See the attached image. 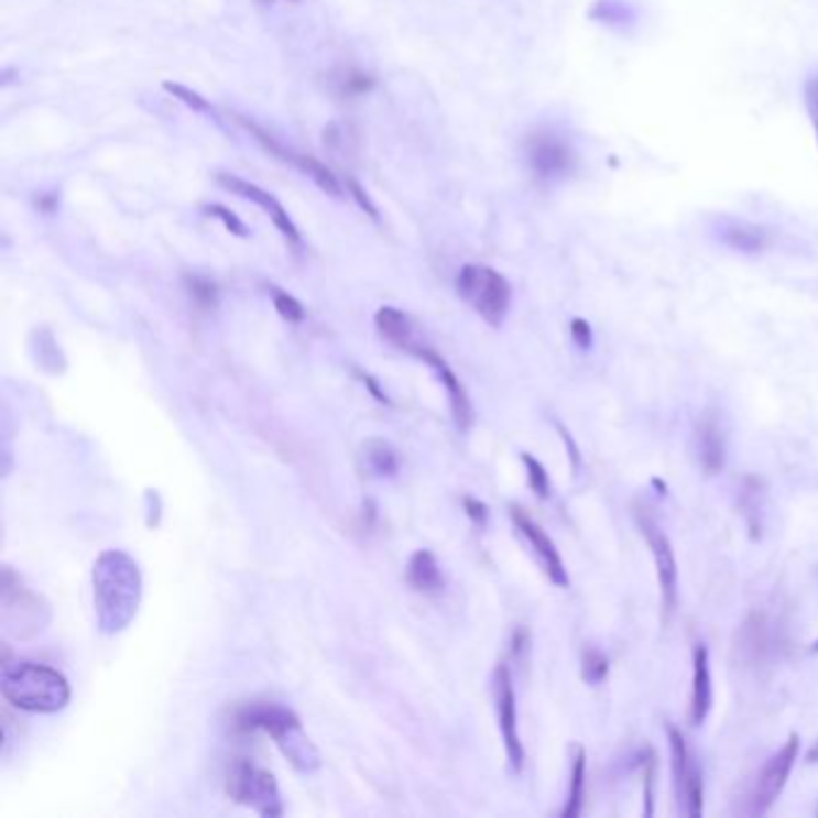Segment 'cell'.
<instances>
[{
	"label": "cell",
	"mask_w": 818,
	"mask_h": 818,
	"mask_svg": "<svg viewBox=\"0 0 818 818\" xmlns=\"http://www.w3.org/2000/svg\"><path fill=\"white\" fill-rule=\"evenodd\" d=\"M610 675V661L608 655L588 646L583 653H581V677L586 684H591V687H598V684H602L608 679Z\"/></svg>",
	"instance_id": "83f0119b"
},
{
	"label": "cell",
	"mask_w": 818,
	"mask_h": 818,
	"mask_svg": "<svg viewBox=\"0 0 818 818\" xmlns=\"http://www.w3.org/2000/svg\"><path fill=\"white\" fill-rule=\"evenodd\" d=\"M236 120H238V123L243 126V128L250 132V135H252L254 140H258V142L262 144V150H264L266 154L274 156V159H279V161H284V164H293V156H296V152H293V150H286L284 144L276 142L274 135H270V132H266L264 128H260L258 123H252V120H248L246 116H236Z\"/></svg>",
	"instance_id": "4316f807"
},
{
	"label": "cell",
	"mask_w": 818,
	"mask_h": 818,
	"mask_svg": "<svg viewBox=\"0 0 818 818\" xmlns=\"http://www.w3.org/2000/svg\"><path fill=\"white\" fill-rule=\"evenodd\" d=\"M94 612L106 636H116L132 624L142 602V571L123 549H106L94 561Z\"/></svg>",
	"instance_id": "6da1fadb"
},
{
	"label": "cell",
	"mask_w": 818,
	"mask_h": 818,
	"mask_svg": "<svg viewBox=\"0 0 818 818\" xmlns=\"http://www.w3.org/2000/svg\"><path fill=\"white\" fill-rule=\"evenodd\" d=\"M816 816H818V811H816Z\"/></svg>",
	"instance_id": "f6af8a7d"
},
{
	"label": "cell",
	"mask_w": 818,
	"mask_h": 818,
	"mask_svg": "<svg viewBox=\"0 0 818 818\" xmlns=\"http://www.w3.org/2000/svg\"><path fill=\"white\" fill-rule=\"evenodd\" d=\"M807 763H818V742L809 749V754H807Z\"/></svg>",
	"instance_id": "7bdbcfd3"
},
{
	"label": "cell",
	"mask_w": 818,
	"mask_h": 818,
	"mask_svg": "<svg viewBox=\"0 0 818 818\" xmlns=\"http://www.w3.org/2000/svg\"><path fill=\"white\" fill-rule=\"evenodd\" d=\"M528 641H531V636H528L526 629H516L514 639H512V655H516V658H519V655L528 648Z\"/></svg>",
	"instance_id": "b9f144b4"
},
{
	"label": "cell",
	"mask_w": 818,
	"mask_h": 818,
	"mask_svg": "<svg viewBox=\"0 0 818 818\" xmlns=\"http://www.w3.org/2000/svg\"><path fill=\"white\" fill-rule=\"evenodd\" d=\"M374 89V77L360 70H348L343 79H339L341 97H363V94Z\"/></svg>",
	"instance_id": "d6a6232c"
},
{
	"label": "cell",
	"mask_w": 818,
	"mask_h": 818,
	"mask_svg": "<svg viewBox=\"0 0 818 818\" xmlns=\"http://www.w3.org/2000/svg\"><path fill=\"white\" fill-rule=\"evenodd\" d=\"M694 447L696 459H699V466L706 476H718L726 468V430H722L718 411H704L694 430Z\"/></svg>",
	"instance_id": "2e32d148"
},
{
	"label": "cell",
	"mask_w": 818,
	"mask_h": 818,
	"mask_svg": "<svg viewBox=\"0 0 818 818\" xmlns=\"http://www.w3.org/2000/svg\"><path fill=\"white\" fill-rule=\"evenodd\" d=\"M710 706H713V687H710V663L708 648L704 643L694 646V679H691V706H689V722L699 728L706 722Z\"/></svg>",
	"instance_id": "d6986e66"
},
{
	"label": "cell",
	"mask_w": 818,
	"mask_h": 818,
	"mask_svg": "<svg viewBox=\"0 0 818 818\" xmlns=\"http://www.w3.org/2000/svg\"><path fill=\"white\" fill-rule=\"evenodd\" d=\"M588 20L606 26L614 34H632L641 22V8L634 0H593L588 8Z\"/></svg>",
	"instance_id": "ac0fdd59"
},
{
	"label": "cell",
	"mask_w": 818,
	"mask_h": 818,
	"mask_svg": "<svg viewBox=\"0 0 818 818\" xmlns=\"http://www.w3.org/2000/svg\"><path fill=\"white\" fill-rule=\"evenodd\" d=\"M713 233L722 248H728L737 254H746V258H759V254L771 250L775 243L773 228L746 219L720 217L716 221Z\"/></svg>",
	"instance_id": "5bb4252c"
},
{
	"label": "cell",
	"mask_w": 818,
	"mask_h": 818,
	"mask_svg": "<svg viewBox=\"0 0 818 818\" xmlns=\"http://www.w3.org/2000/svg\"><path fill=\"white\" fill-rule=\"evenodd\" d=\"M161 87H164V91H168L173 99H178L181 103H185L187 109H193L195 113H207V116H214V106L203 97V94L193 91L190 87L178 85V83H171V79H166V83L161 85Z\"/></svg>",
	"instance_id": "f1b7e54d"
},
{
	"label": "cell",
	"mask_w": 818,
	"mask_h": 818,
	"mask_svg": "<svg viewBox=\"0 0 818 818\" xmlns=\"http://www.w3.org/2000/svg\"><path fill=\"white\" fill-rule=\"evenodd\" d=\"M569 331H571L574 343L579 346L581 351H588V348L593 346V327L588 325L583 317H574L571 325H569Z\"/></svg>",
	"instance_id": "8d00e7d4"
},
{
	"label": "cell",
	"mask_w": 818,
	"mask_h": 818,
	"mask_svg": "<svg viewBox=\"0 0 818 818\" xmlns=\"http://www.w3.org/2000/svg\"><path fill=\"white\" fill-rule=\"evenodd\" d=\"M358 378H360V382L366 384L368 392L374 396V401H380V404H392V401H389V396H386V394L382 392V389H380V384L374 382L372 374H368V372H358Z\"/></svg>",
	"instance_id": "60d3db41"
},
{
	"label": "cell",
	"mask_w": 818,
	"mask_h": 818,
	"mask_svg": "<svg viewBox=\"0 0 818 818\" xmlns=\"http://www.w3.org/2000/svg\"><path fill=\"white\" fill-rule=\"evenodd\" d=\"M643 766V816H653V783H655V754L648 751V759L641 761Z\"/></svg>",
	"instance_id": "d590c367"
},
{
	"label": "cell",
	"mask_w": 818,
	"mask_h": 818,
	"mask_svg": "<svg viewBox=\"0 0 818 818\" xmlns=\"http://www.w3.org/2000/svg\"><path fill=\"white\" fill-rule=\"evenodd\" d=\"M509 516H512L516 531L523 535V541H526L528 547L533 549L535 559L541 561L547 579L553 581L557 588H569V574H567L565 561H561V555H559L557 545L553 543V538H549V535L541 528V523H535L526 509H521L516 504L509 506Z\"/></svg>",
	"instance_id": "7c38bea8"
},
{
	"label": "cell",
	"mask_w": 818,
	"mask_h": 818,
	"mask_svg": "<svg viewBox=\"0 0 818 818\" xmlns=\"http://www.w3.org/2000/svg\"><path fill=\"white\" fill-rule=\"evenodd\" d=\"M521 461H523V466H526L528 486L535 492V498L547 500L549 498V476L545 471V466L531 454H521Z\"/></svg>",
	"instance_id": "f546056e"
},
{
	"label": "cell",
	"mask_w": 818,
	"mask_h": 818,
	"mask_svg": "<svg viewBox=\"0 0 818 818\" xmlns=\"http://www.w3.org/2000/svg\"><path fill=\"white\" fill-rule=\"evenodd\" d=\"M411 356H415L418 360H423V363H427V366H430V368L435 370L437 380H439L441 384H445V389H447L449 406H451V418H454L456 427H459L461 433H466L468 427L473 425L476 415H473L471 396H468L463 382L459 380V374H456V372L447 366V360L441 358V356L435 351V348L425 346V343H421L418 348H415V351H413Z\"/></svg>",
	"instance_id": "9a60e30c"
},
{
	"label": "cell",
	"mask_w": 818,
	"mask_h": 818,
	"mask_svg": "<svg viewBox=\"0 0 818 818\" xmlns=\"http://www.w3.org/2000/svg\"><path fill=\"white\" fill-rule=\"evenodd\" d=\"M799 756V734H789L787 742L775 751V754L763 763V768L756 777L754 793H751V816H766L775 799L783 795V789L787 785V777L793 773L795 763Z\"/></svg>",
	"instance_id": "9c48e42d"
},
{
	"label": "cell",
	"mask_w": 818,
	"mask_h": 818,
	"mask_svg": "<svg viewBox=\"0 0 818 818\" xmlns=\"http://www.w3.org/2000/svg\"><path fill=\"white\" fill-rule=\"evenodd\" d=\"M226 793L243 807H250L262 816H281L284 804L276 777L260 766H254L250 759H233L226 773Z\"/></svg>",
	"instance_id": "8992f818"
},
{
	"label": "cell",
	"mask_w": 818,
	"mask_h": 818,
	"mask_svg": "<svg viewBox=\"0 0 818 818\" xmlns=\"http://www.w3.org/2000/svg\"><path fill=\"white\" fill-rule=\"evenodd\" d=\"M734 653L744 667H759L771 653V624L763 610H751L734 636Z\"/></svg>",
	"instance_id": "e0dca14e"
},
{
	"label": "cell",
	"mask_w": 818,
	"mask_h": 818,
	"mask_svg": "<svg viewBox=\"0 0 818 818\" xmlns=\"http://www.w3.org/2000/svg\"><path fill=\"white\" fill-rule=\"evenodd\" d=\"M636 521L639 528L646 538L653 561H655V574H658V586H661V608H663V622L667 624L673 620L679 600V569H677V557L673 543H669L667 533L658 526V521L653 519L648 506L636 509Z\"/></svg>",
	"instance_id": "52a82bcc"
},
{
	"label": "cell",
	"mask_w": 818,
	"mask_h": 818,
	"mask_svg": "<svg viewBox=\"0 0 818 818\" xmlns=\"http://www.w3.org/2000/svg\"><path fill=\"white\" fill-rule=\"evenodd\" d=\"M406 583L423 596H437L445 591V576L430 549L413 553L406 565Z\"/></svg>",
	"instance_id": "44dd1931"
},
{
	"label": "cell",
	"mask_w": 818,
	"mask_h": 818,
	"mask_svg": "<svg viewBox=\"0 0 818 818\" xmlns=\"http://www.w3.org/2000/svg\"><path fill=\"white\" fill-rule=\"evenodd\" d=\"M205 214H207V217H211V219H219L228 233H233L238 238H248L250 236V228L243 221H240L231 209L223 207V205H207L205 207Z\"/></svg>",
	"instance_id": "836d02e7"
},
{
	"label": "cell",
	"mask_w": 818,
	"mask_h": 818,
	"mask_svg": "<svg viewBox=\"0 0 818 818\" xmlns=\"http://www.w3.org/2000/svg\"><path fill=\"white\" fill-rule=\"evenodd\" d=\"M3 699L26 713H58L70 701V684L58 669L42 663H6L0 675Z\"/></svg>",
	"instance_id": "3957f363"
},
{
	"label": "cell",
	"mask_w": 818,
	"mask_h": 818,
	"mask_svg": "<svg viewBox=\"0 0 818 818\" xmlns=\"http://www.w3.org/2000/svg\"><path fill=\"white\" fill-rule=\"evenodd\" d=\"M463 512H466V516L468 519H471L473 523H476V526H486V523H488V516H490V512H488V504H482L480 500H473V498H463Z\"/></svg>",
	"instance_id": "f35d334b"
},
{
	"label": "cell",
	"mask_w": 818,
	"mask_h": 818,
	"mask_svg": "<svg viewBox=\"0 0 818 818\" xmlns=\"http://www.w3.org/2000/svg\"><path fill=\"white\" fill-rule=\"evenodd\" d=\"M366 461L368 468L380 478H392L399 471V454L396 449L384 439H368L366 441Z\"/></svg>",
	"instance_id": "d4e9b609"
},
{
	"label": "cell",
	"mask_w": 818,
	"mask_h": 818,
	"mask_svg": "<svg viewBox=\"0 0 818 818\" xmlns=\"http://www.w3.org/2000/svg\"><path fill=\"white\" fill-rule=\"evenodd\" d=\"M586 799V749L581 744H571V777H569V795L565 801V809L559 811L561 818H576L583 811Z\"/></svg>",
	"instance_id": "7402d4cb"
},
{
	"label": "cell",
	"mask_w": 818,
	"mask_h": 818,
	"mask_svg": "<svg viewBox=\"0 0 818 818\" xmlns=\"http://www.w3.org/2000/svg\"><path fill=\"white\" fill-rule=\"evenodd\" d=\"M456 293L490 327H502L512 307V284L498 270L486 264H466L456 276Z\"/></svg>",
	"instance_id": "5b68a950"
},
{
	"label": "cell",
	"mask_w": 818,
	"mask_h": 818,
	"mask_svg": "<svg viewBox=\"0 0 818 818\" xmlns=\"http://www.w3.org/2000/svg\"><path fill=\"white\" fill-rule=\"evenodd\" d=\"M272 298H274V307L276 313L284 317L286 321H293V325H298V321L305 319V307L298 298H293L291 293L281 291V288H272Z\"/></svg>",
	"instance_id": "1f68e13d"
},
{
	"label": "cell",
	"mask_w": 818,
	"mask_h": 818,
	"mask_svg": "<svg viewBox=\"0 0 818 818\" xmlns=\"http://www.w3.org/2000/svg\"><path fill=\"white\" fill-rule=\"evenodd\" d=\"M32 205L44 217H53L61 209V193H34Z\"/></svg>",
	"instance_id": "74e56055"
},
{
	"label": "cell",
	"mask_w": 818,
	"mask_h": 818,
	"mask_svg": "<svg viewBox=\"0 0 818 818\" xmlns=\"http://www.w3.org/2000/svg\"><path fill=\"white\" fill-rule=\"evenodd\" d=\"M555 425H557V430H559V435H561V441H565V447H567V451H569L571 468H574V473H576V471H579V468H581V449H579V445H576L574 437H571V433L567 430L565 425H561V423H555Z\"/></svg>",
	"instance_id": "ab89813d"
},
{
	"label": "cell",
	"mask_w": 818,
	"mask_h": 818,
	"mask_svg": "<svg viewBox=\"0 0 818 818\" xmlns=\"http://www.w3.org/2000/svg\"><path fill=\"white\" fill-rule=\"evenodd\" d=\"M291 166H296L301 173H305V176L310 178L325 195H331V197L343 195V187H341L339 178L334 176V173L327 168V164H321L319 159H315L310 154H298L296 152Z\"/></svg>",
	"instance_id": "cb8c5ba5"
},
{
	"label": "cell",
	"mask_w": 818,
	"mask_h": 818,
	"mask_svg": "<svg viewBox=\"0 0 818 818\" xmlns=\"http://www.w3.org/2000/svg\"><path fill=\"white\" fill-rule=\"evenodd\" d=\"M374 327H378L380 337L399 348V351L413 353L421 346L418 329H415L413 319L404 310H399V307H380L378 315H374Z\"/></svg>",
	"instance_id": "ffe728a7"
},
{
	"label": "cell",
	"mask_w": 818,
	"mask_h": 818,
	"mask_svg": "<svg viewBox=\"0 0 818 818\" xmlns=\"http://www.w3.org/2000/svg\"><path fill=\"white\" fill-rule=\"evenodd\" d=\"M763 480L746 476L742 480V492H740V506L746 519V526L751 538H761V509H763Z\"/></svg>",
	"instance_id": "603a6c76"
},
{
	"label": "cell",
	"mask_w": 818,
	"mask_h": 818,
	"mask_svg": "<svg viewBox=\"0 0 818 818\" xmlns=\"http://www.w3.org/2000/svg\"><path fill=\"white\" fill-rule=\"evenodd\" d=\"M185 288L187 296L193 298V303L203 310H214L219 303V286L214 284L211 279L199 276V274H187L185 276Z\"/></svg>",
	"instance_id": "484cf974"
},
{
	"label": "cell",
	"mask_w": 818,
	"mask_h": 818,
	"mask_svg": "<svg viewBox=\"0 0 818 818\" xmlns=\"http://www.w3.org/2000/svg\"><path fill=\"white\" fill-rule=\"evenodd\" d=\"M214 178H217V183L223 187L226 193H231V195H236L240 199H248V203L258 205L266 214V217L272 219V223L279 228V233L286 238V243L291 248H301V231H298V226L293 223V219L288 217V211L284 209V205H281L272 193L262 190L260 185H254L250 181H243V178L233 176V173H223L221 171Z\"/></svg>",
	"instance_id": "4fadbf2b"
},
{
	"label": "cell",
	"mask_w": 818,
	"mask_h": 818,
	"mask_svg": "<svg viewBox=\"0 0 818 818\" xmlns=\"http://www.w3.org/2000/svg\"><path fill=\"white\" fill-rule=\"evenodd\" d=\"M10 569H6V588H3V622L18 639H30L42 632L48 624V608L42 598L24 591L18 583L12 586Z\"/></svg>",
	"instance_id": "8fae6325"
},
{
	"label": "cell",
	"mask_w": 818,
	"mask_h": 818,
	"mask_svg": "<svg viewBox=\"0 0 818 818\" xmlns=\"http://www.w3.org/2000/svg\"><path fill=\"white\" fill-rule=\"evenodd\" d=\"M523 161L535 185L555 187L574 178L581 168L579 144L567 130L541 126L523 140Z\"/></svg>",
	"instance_id": "277c9868"
},
{
	"label": "cell",
	"mask_w": 818,
	"mask_h": 818,
	"mask_svg": "<svg viewBox=\"0 0 818 818\" xmlns=\"http://www.w3.org/2000/svg\"><path fill=\"white\" fill-rule=\"evenodd\" d=\"M492 691H494V708H498V720H500V732L504 740L509 768H512L514 775H521L523 761H526V751H523L521 737H519L516 691H514V681H512V669H509L506 663H500L498 667H494Z\"/></svg>",
	"instance_id": "30bf717a"
},
{
	"label": "cell",
	"mask_w": 818,
	"mask_h": 818,
	"mask_svg": "<svg viewBox=\"0 0 818 818\" xmlns=\"http://www.w3.org/2000/svg\"><path fill=\"white\" fill-rule=\"evenodd\" d=\"M343 185H346V193L351 195V197H353V203L360 207V211H366L368 217H370L374 223H378V221H380V209L374 207V203L370 199V195L366 193V187L360 185L353 176H346Z\"/></svg>",
	"instance_id": "e575fe53"
},
{
	"label": "cell",
	"mask_w": 818,
	"mask_h": 818,
	"mask_svg": "<svg viewBox=\"0 0 818 818\" xmlns=\"http://www.w3.org/2000/svg\"><path fill=\"white\" fill-rule=\"evenodd\" d=\"M665 732L669 742V756H673V777L679 809L689 818H699L704 814V775L691 761L684 734L673 722H665Z\"/></svg>",
	"instance_id": "ba28073f"
},
{
	"label": "cell",
	"mask_w": 818,
	"mask_h": 818,
	"mask_svg": "<svg viewBox=\"0 0 818 818\" xmlns=\"http://www.w3.org/2000/svg\"><path fill=\"white\" fill-rule=\"evenodd\" d=\"M233 728L240 734L266 732L276 742L279 751L301 773H315L321 766L319 749L305 734L298 716L291 708L272 701H252L233 713Z\"/></svg>",
	"instance_id": "7a4b0ae2"
},
{
	"label": "cell",
	"mask_w": 818,
	"mask_h": 818,
	"mask_svg": "<svg viewBox=\"0 0 818 818\" xmlns=\"http://www.w3.org/2000/svg\"><path fill=\"white\" fill-rule=\"evenodd\" d=\"M809 651H811V653H818V641H814V646H811Z\"/></svg>",
	"instance_id": "ee69618b"
},
{
	"label": "cell",
	"mask_w": 818,
	"mask_h": 818,
	"mask_svg": "<svg viewBox=\"0 0 818 818\" xmlns=\"http://www.w3.org/2000/svg\"><path fill=\"white\" fill-rule=\"evenodd\" d=\"M801 97H804V109H807L809 123H811V130H814V140H816V146H818V70L809 73L807 79H804Z\"/></svg>",
	"instance_id": "4dcf8cb0"
}]
</instances>
